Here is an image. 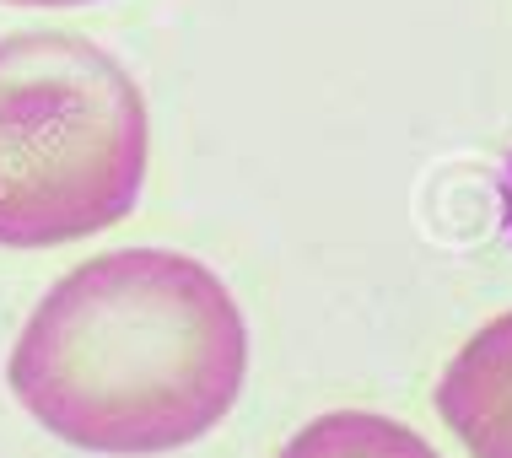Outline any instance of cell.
<instances>
[{"label": "cell", "instance_id": "277c9868", "mask_svg": "<svg viewBox=\"0 0 512 458\" xmlns=\"http://www.w3.org/2000/svg\"><path fill=\"white\" fill-rule=\"evenodd\" d=\"M275 458H442L410 421L378 410H329L286 437Z\"/></svg>", "mask_w": 512, "mask_h": 458}, {"label": "cell", "instance_id": "6da1fadb", "mask_svg": "<svg viewBox=\"0 0 512 458\" xmlns=\"http://www.w3.org/2000/svg\"><path fill=\"white\" fill-rule=\"evenodd\" d=\"M248 378L232 286L178 248H108L60 275L6 362L17 405L65 448L157 458L195 448Z\"/></svg>", "mask_w": 512, "mask_h": 458}, {"label": "cell", "instance_id": "3957f363", "mask_svg": "<svg viewBox=\"0 0 512 458\" xmlns=\"http://www.w3.org/2000/svg\"><path fill=\"white\" fill-rule=\"evenodd\" d=\"M432 405L469 458H512V313H496L453 351Z\"/></svg>", "mask_w": 512, "mask_h": 458}, {"label": "cell", "instance_id": "7a4b0ae2", "mask_svg": "<svg viewBox=\"0 0 512 458\" xmlns=\"http://www.w3.org/2000/svg\"><path fill=\"white\" fill-rule=\"evenodd\" d=\"M146 92L81 33L0 38V248H65L141 205Z\"/></svg>", "mask_w": 512, "mask_h": 458}, {"label": "cell", "instance_id": "5b68a950", "mask_svg": "<svg viewBox=\"0 0 512 458\" xmlns=\"http://www.w3.org/2000/svg\"><path fill=\"white\" fill-rule=\"evenodd\" d=\"M0 6H98V0H0Z\"/></svg>", "mask_w": 512, "mask_h": 458}]
</instances>
